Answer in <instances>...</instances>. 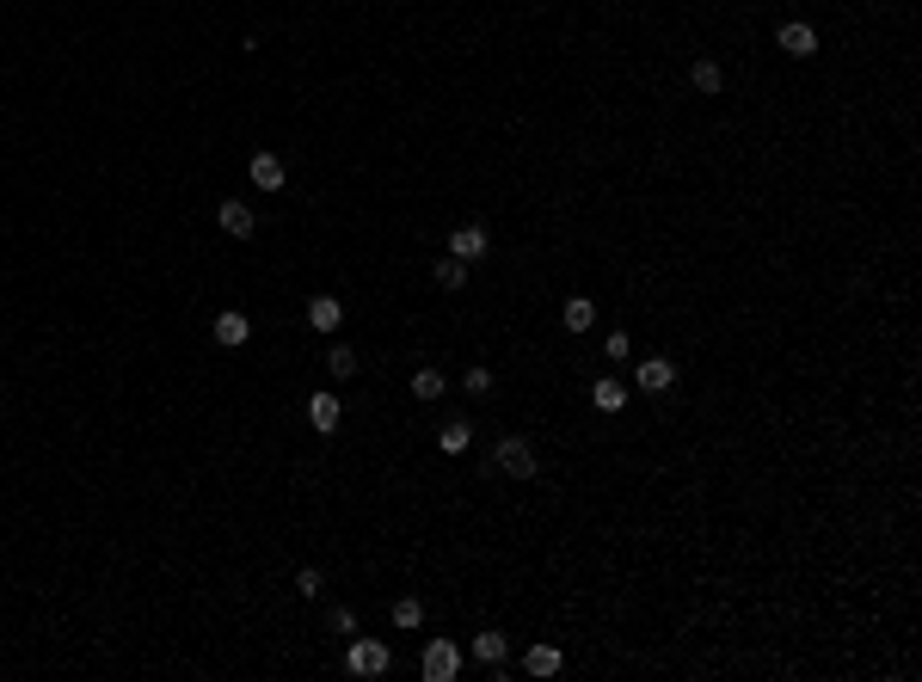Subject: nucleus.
Returning a JSON list of instances; mask_svg holds the SVG:
<instances>
[{
	"label": "nucleus",
	"mask_w": 922,
	"mask_h": 682,
	"mask_svg": "<svg viewBox=\"0 0 922 682\" xmlns=\"http://www.w3.org/2000/svg\"><path fill=\"white\" fill-rule=\"evenodd\" d=\"M388 664H394V646L388 640H351L344 646V670L351 677H381Z\"/></svg>",
	"instance_id": "f257e3e1"
},
{
	"label": "nucleus",
	"mask_w": 922,
	"mask_h": 682,
	"mask_svg": "<svg viewBox=\"0 0 922 682\" xmlns=\"http://www.w3.org/2000/svg\"><path fill=\"white\" fill-rule=\"evenodd\" d=\"M492 455H498V468H505L511 479H535V468H542V461H535V449H529V437H498V449H492Z\"/></svg>",
	"instance_id": "f03ea898"
},
{
	"label": "nucleus",
	"mask_w": 922,
	"mask_h": 682,
	"mask_svg": "<svg viewBox=\"0 0 922 682\" xmlns=\"http://www.w3.org/2000/svg\"><path fill=\"white\" fill-rule=\"evenodd\" d=\"M418 670H424V682H455L461 677V651L449 646V640H431L424 658H418Z\"/></svg>",
	"instance_id": "7ed1b4c3"
},
{
	"label": "nucleus",
	"mask_w": 922,
	"mask_h": 682,
	"mask_svg": "<svg viewBox=\"0 0 922 682\" xmlns=\"http://www.w3.org/2000/svg\"><path fill=\"white\" fill-rule=\"evenodd\" d=\"M775 43H781L793 62H806V56H818V32L806 25V19H781L775 25Z\"/></svg>",
	"instance_id": "20e7f679"
},
{
	"label": "nucleus",
	"mask_w": 922,
	"mask_h": 682,
	"mask_svg": "<svg viewBox=\"0 0 922 682\" xmlns=\"http://www.w3.org/2000/svg\"><path fill=\"white\" fill-rule=\"evenodd\" d=\"M443 246L455 252V259H468V265H474V259H486V252H492V234H486L479 222H468V228H455Z\"/></svg>",
	"instance_id": "39448f33"
},
{
	"label": "nucleus",
	"mask_w": 922,
	"mask_h": 682,
	"mask_svg": "<svg viewBox=\"0 0 922 682\" xmlns=\"http://www.w3.org/2000/svg\"><path fill=\"white\" fill-rule=\"evenodd\" d=\"M634 381H640V394H671V387H677V363H664V357H646V363L634 369Z\"/></svg>",
	"instance_id": "423d86ee"
},
{
	"label": "nucleus",
	"mask_w": 922,
	"mask_h": 682,
	"mask_svg": "<svg viewBox=\"0 0 922 682\" xmlns=\"http://www.w3.org/2000/svg\"><path fill=\"white\" fill-rule=\"evenodd\" d=\"M246 339H252V320H246L240 307H228V314H215V344H222V350H240Z\"/></svg>",
	"instance_id": "0eeeda50"
},
{
	"label": "nucleus",
	"mask_w": 922,
	"mask_h": 682,
	"mask_svg": "<svg viewBox=\"0 0 922 682\" xmlns=\"http://www.w3.org/2000/svg\"><path fill=\"white\" fill-rule=\"evenodd\" d=\"M339 320H344L339 296H314V302H307V326H314V332H339Z\"/></svg>",
	"instance_id": "6e6552de"
},
{
	"label": "nucleus",
	"mask_w": 922,
	"mask_h": 682,
	"mask_svg": "<svg viewBox=\"0 0 922 682\" xmlns=\"http://www.w3.org/2000/svg\"><path fill=\"white\" fill-rule=\"evenodd\" d=\"M339 418H344L339 394H314V400H307V424H314V431H339Z\"/></svg>",
	"instance_id": "1a4fd4ad"
},
{
	"label": "nucleus",
	"mask_w": 922,
	"mask_h": 682,
	"mask_svg": "<svg viewBox=\"0 0 922 682\" xmlns=\"http://www.w3.org/2000/svg\"><path fill=\"white\" fill-rule=\"evenodd\" d=\"M246 172H252V185H259V191H277V185H283V160H277L271 148H259V154L246 160Z\"/></svg>",
	"instance_id": "9d476101"
},
{
	"label": "nucleus",
	"mask_w": 922,
	"mask_h": 682,
	"mask_svg": "<svg viewBox=\"0 0 922 682\" xmlns=\"http://www.w3.org/2000/svg\"><path fill=\"white\" fill-rule=\"evenodd\" d=\"M505 651H511V640H505L498 627H486V633H474V658L486 664V670H498V664H505Z\"/></svg>",
	"instance_id": "9b49d317"
},
{
	"label": "nucleus",
	"mask_w": 922,
	"mask_h": 682,
	"mask_svg": "<svg viewBox=\"0 0 922 682\" xmlns=\"http://www.w3.org/2000/svg\"><path fill=\"white\" fill-rule=\"evenodd\" d=\"M437 449H443V455H468V449H474V424H468V418H449L443 431H437Z\"/></svg>",
	"instance_id": "f8f14e48"
},
{
	"label": "nucleus",
	"mask_w": 922,
	"mask_h": 682,
	"mask_svg": "<svg viewBox=\"0 0 922 682\" xmlns=\"http://www.w3.org/2000/svg\"><path fill=\"white\" fill-rule=\"evenodd\" d=\"M590 406H597V412H621V406H627V387H621L615 376H597V381H590Z\"/></svg>",
	"instance_id": "ddd939ff"
},
{
	"label": "nucleus",
	"mask_w": 922,
	"mask_h": 682,
	"mask_svg": "<svg viewBox=\"0 0 922 682\" xmlns=\"http://www.w3.org/2000/svg\"><path fill=\"white\" fill-rule=\"evenodd\" d=\"M560 664H566L560 646H529L523 651V670H529V677H560Z\"/></svg>",
	"instance_id": "4468645a"
},
{
	"label": "nucleus",
	"mask_w": 922,
	"mask_h": 682,
	"mask_svg": "<svg viewBox=\"0 0 922 682\" xmlns=\"http://www.w3.org/2000/svg\"><path fill=\"white\" fill-rule=\"evenodd\" d=\"M689 86H695V93H707V99H714L719 86H726V68H719V62H707V56H701V62H689Z\"/></svg>",
	"instance_id": "2eb2a0df"
},
{
	"label": "nucleus",
	"mask_w": 922,
	"mask_h": 682,
	"mask_svg": "<svg viewBox=\"0 0 922 682\" xmlns=\"http://www.w3.org/2000/svg\"><path fill=\"white\" fill-rule=\"evenodd\" d=\"M222 228H228L234 240H246L252 228H259V215H252V209L240 204V197H228V204H222Z\"/></svg>",
	"instance_id": "dca6fc26"
},
{
	"label": "nucleus",
	"mask_w": 922,
	"mask_h": 682,
	"mask_svg": "<svg viewBox=\"0 0 922 682\" xmlns=\"http://www.w3.org/2000/svg\"><path fill=\"white\" fill-rule=\"evenodd\" d=\"M560 320H566V332H590V320H597V302H590V296H572Z\"/></svg>",
	"instance_id": "f3484780"
},
{
	"label": "nucleus",
	"mask_w": 922,
	"mask_h": 682,
	"mask_svg": "<svg viewBox=\"0 0 922 682\" xmlns=\"http://www.w3.org/2000/svg\"><path fill=\"white\" fill-rule=\"evenodd\" d=\"M437 283H443V289H468V259L443 252V259H437Z\"/></svg>",
	"instance_id": "a211bd4d"
},
{
	"label": "nucleus",
	"mask_w": 922,
	"mask_h": 682,
	"mask_svg": "<svg viewBox=\"0 0 922 682\" xmlns=\"http://www.w3.org/2000/svg\"><path fill=\"white\" fill-rule=\"evenodd\" d=\"M326 369H333L339 381H351L357 376V350H351V344H333V350H326Z\"/></svg>",
	"instance_id": "6ab92c4d"
},
{
	"label": "nucleus",
	"mask_w": 922,
	"mask_h": 682,
	"mask_svg": "<svg viewBox=\"0 0 922 682\" xmlns=\"http://www.w3.org/2000/svg\"><path fill=\"white\" fill-rule=\"evenodd\" d=\"M412 400H443V376L437 369H418L412 376Z\"/></svg>",
	"instance_id": "aec40b11"
},
{
	"label": "nucleus",
	"mask_w": 922,
	"mask_h": 682,
	"mask_svg": "<svg viewBox=\"0 0 922 682\" xmlns=\"http://www.w3.org/2000/svg\"><path fill=\"white\" fill-rule=\"evenodd\" d=\"M418 621H424V603L418 596H400L394 603V627H418Z\"/></svg>",
	"instance_id": "412c9836"
},
{
	"label": "nucleus",
	"mask_w": 922,
	"mask_h": 682,
	"mask_svg": "<svg viewBox=\"0 0 922 682\" xmlns=\"http://www.w3.org/2000/svg\"><path fill=\"white\" fill-rule=\"evenodd\" d=\"M603 357H609V363H627V357H634V339H627V332H609V339H603Z\"/></svg>",
	"instance_id": "4be33fe9"
},
{
	"label": "nucleus",
	"mask_w": 922,
	"mask_h": 682,
	"mask_svg": "<svg viewBox=\"0 0 922 682\" xmlns=\"http://www.w3.org/2000/svg\"><path fill=\"white\" fill-rule=\"evenodd\" d=\"M296 596H320V572H314V566L296 572Z\"/></svg>",
	"instance_id": "5701e85b"
},
{
	"label": "nucleus",
	"mask_w": 922,
	"mask_h": 682,
	"mask_svg": "<svg viewBox=\"0 0 922 682\" xmlns=\"http://www.w3.org/2000/svg\"><path fill=\"white\" fill-rule=\"evenodd\" d=\"M461 387H468V394H492V369H468Z\"/></svg>",
	"instance_id": "b1692460"
},
{
	"label": "nucleus",
	"mask_w": 922,
	"mask_h": 682,
	"mask_svg": "<svg viewBox=\"0 0 922 682\" xmlns=\"http://www.w3.org/2000/svg\"><path fill=\"white\" fill-rule=\"evenodd\" d=\"M333 633L351 640V633H357V609H333Z\"/></svg>",
	"instance_id": "393cba45"
}]
</instances>
